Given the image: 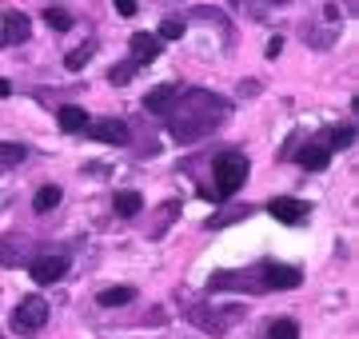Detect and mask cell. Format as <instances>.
I'll return each mask as SVG.
<instances>
[{"label": "cell", "instance_id": "d4e9b609", "mask_svg": "<svg viewBox=\"0 0 359 339\" xmlns=\"http://www.w3.org/2000/svg\"><path fill=\"white\" fill-rule=\"evenodd\" d=\"M0 96H13V84L8 80H0Z\"/></svg>", "mask_w": 359, "mask_h": 339}, {"label": "cell", "instance_id": "e0dca14e", "mask_svg": "<svg viewBox=\"0 0 359 339\" xmlns=\"http://www.w3.org/2000/svg\"><path fill=\"white\" fill-rule=\"evenodd\" d=\"M136 72H140V64H136V60H120V64H116L112 72H108V80H112L116 88H124V84H128V80L136 76Z\"/></svg>", "mask_w": 359, "mask_h": 339}, {"label": "cell", "instance_id": "cb8c5ba5", "mask_svg": "<svg viewBox=\"0 0 359 339\" xmlns=\"http://www.w3.org/2000/svg\"><path fill=\"white\" fill-rule=\"evenodd\" d=\"M280 48H283V36H271V44H268V56H280Z\"/></svg>", "mask_w": 359, "mask_h": 339}, {"label": "cell", "instance_id": "3957f363", "mask_svg": "<svg viewBox=\"0 0 359 339\" xmlns=\"http://www.w3.org/2000/svg\"><path fill=\"white\" fill-rule=\"evenodd\" d=\"M44 324H48V303L40 300V296H28V300L16 303V312H13V331L16 335H36Z\"/></svg>", "mask_w": 359, "mask_h": 339}, {"label": "cell", "instance_id": "30bf717a", "mask_svg": "<svg viewBox=\"0 0 359 339\" xmlns=\"http://www.w3.org/2000/svg\"><path fill=\"white\" fill-rule=\"evenodd\" d=\"M156 53H160V36H152V32H136L132 36V60L136 64H152Z\"/></svg>", "mask_w": 359, "mask_h": 339}, {"label": "cell", "instance_id": "277c9868", "mask_svg": "<svg viewBox=\"0 0 359 339\" xmlns=\"http://www.w3.org/2000/svg\"><path fill=\"white\" fill-rule=\"evenodd\" d=\"M304 284V272L299 268H287V263H264V287L268 291H287V287Z\"/></svg>", "mask_w": 359, "mask_h": 339}, {"label": "cell", "instance_id": "d6986e66", "mask_svg": "<svg viewBox=\"0 0 359 339\" xmlns=\"http://www.w3.org/2000/svg\"><path fill=\"white\" fill-rule=\"evenodd\" d=\"M268 335L271 339H299V324H295V319H276Z\"/></svg>", "mask_w": 359, "mask_h": 339}, {"label": "cell", "instance_id": "2e32d148", "mask_svg": "<svg viewBox=\"0 0 359 339\" xmlns=\"http://www.w3.org/2000/svg\"><path fill=\"white\" fill-rule=\"evenodd\" d=\"M96 48H100L96 40H84L80 48H72V53H68V60H65V64H68V68H84V64L92 60V53H96Z\"/></svg>", "mask_w": 359, "mask_h": 339}, {"label": "cell", "instance_id": "603a6c76", "mask_svg": "<svg viewBox=\"0 0 359 339\" xmlns=\"http://www.w3.org/2000/svg\"><path fill=\"white\" fill-rule=\"evenodd\" d=\"M112 4H116V13H120V16H132L136 8H140L136 0H112Z\"/></svg>", "mask_w": 359, "mask_h": 339}, {"label": "cell", "instance_id": "8992f818", "mask_svg": "<svg viewBox=\"0 0 359 339\" xmlns=\"http://www.w3.org/2000/svg\"><path fill=\"white\" fill-rule=\"evenodd\" d=\"M295 164L308 168V172H323L332 164V148H327V144H304V148L295 152Z\"/></svg>", "mask_w": 359, "mask_h": 339}, {"label": "cell", "instance_id": "5bb4252c", "mask_svg": "<svg viewBox=\"0 0 359 339\" xmlns=\"http://www.w3.org/2000/svg\"><path fill=\"white\" fill-rule=\"evenodd\" d=\"M112 208H116V216H136V212L144 208V200L136 196V192H116Z\"/></svg>", "mask_w": 359, "mask_h": 339}, {"label": "cell", "instance_id": "9a60e30c", "mask_svg": "<svg viewBox=\"0 0 359 339\" xmlns=\"http://www.w3.org/2000/svg\"><path fill=\"white\" fill-rule=\"evenodd\" d=\"M60 196H65V192H60L56 184H48V188H40L36 196H32V208H36V212H52L56 204H60Z\"/></svg>", "mask_w": 359, "mask_h": 339}, {"label": "cell", "instance_id": "44dd1931", "mask_svg": "<svg viewBox=\"0 0 359 339\" xmlns=\"http://www.w3.org/2000/svg\"><path fill=\"white\" fill-rule=\"evenodd\" d=\"M160 40H180L184 36V20L180 16H168V20H160V32H156Z\"/></svg>", "mask_w": 359, "mask_h": 339}, {"label": "cell", "instance_id": "7402d4cb", "mask_svg": "<svg viewBox=\"0 0 359 339\" xmlns=\"http://www.w3.org/2000/svg\"><path fill=\"white\" fill-rule=\"evenodd\" d=\"M351 140H355V128L339 124V128H332V136H327V148H347Z\"/></svg>", "mask_w": 359, "mask_h": 339}, {"label": "cell", "instance_id": "ffe728a7", "mask_svg": "<svg viewBox=\"0 0 359 339\" xmlns=\"http://www.w3.org/2000/svg\"><path fill=\"white\" fill-rule=\"evenodd\" d=\"M44 25L56 28V32H68V28H72V16H68L65 8H48V13H44Z\"/></svg>", "mask_w": 359, "mask_h": 339}, {"label": "cell", "instance_id": "6da1fadb", "mask_svg": "<svg viewBox=\"0 0 359 339\" xmlns=\"http://www.w3.org/2000/svg\"><path fill=\"white\" fill-rule=\"evenodd\" d=\"M168 116H172V132H176L180 144H192L200 136L219 128V120L228 116V100H219L212 92H188L180 104L168 108Z\"/></svg>", "mask_w": 359, "mask_h": 339}, {"label": "cell", "instance_id": "9c48e42d", "mask_svg": "<svg viewBox=\"0 0 359 339\" xmlns=\"http://www.w3.org/2000/svg\"><path fill=\"white\" fill-rule=\"evenodd\" d=\"M28 36H32V20H28L25 13L8 8V13H4V40H8V44H25Z\"/></svg>", "mask_w": 359, "mask_h": 339}, {"label": "cell", "instance_id": "ac0fdd59", "mask_svg": "<svg viewBox=\"0 0 359 339\" xmlns=\"http://www.w3.org/2000/svg\"><path fill=\"white\" fill-rule=\"evenodd\" d=\"M28 152H25V144H0V164L4 168H13V164H20Z\"/></svg>", "mask_w": 359, "mask_h": 339}, {"label": "cell", "instance_id": "7c38bea8", "mask_svg": "<svg viewBox=\"0 0 359 339\" xmlns=\"http://www.w3.org/2000/svg\"><path fill=\"white\" fill-rule=\"evenodd\" d=\"M60 128H65V132H84V128H88V112L76 108V104L60 108Z\"/></svg>", "mask_w": 359, "mask_h": 339}, {"label": "cell", "instance_id": "ba28073f", "mask_svg": "<svg viewBox=\"0 0 359 339\" xmlns=\"http://www.w3.org/2000/svg\"><path fill=\"white\" fill-rule=\"evenodd\" d=\"M176 96H180L176 84H160V88H152L144 96V108H148L152 116H168V108L176 104Z\"/></svg>", "mask_w": 359, "mask_h": 339}, {"label": "cell", "instance_id": "8fae6325", "mask_svg": "<svg viewBox=\"0 0 359 339\" xmlns=\"http://www.w3.org/2000/svg\"><path fill=\"white\" fill-rule=\"evenodd\" d=\"M268 212H271L280 223H299L304 216H308V204H304V200H271Z\"/></svg>", "mask_w": 359, "mask_h": 339}, {"label": "cell", "instance_id": "4fadbf2b", "mask_svg": "<svg viewBox=\"0 0 359 339\" xmlns=\"http://www.w3.org/2000/svg\"><path fill=\"white\" fill-rule=\"evenodd\" d=\"M136 300V287H108V291H100V307H124V303Z\"/></svg>", "mask_w": 359, "mask_h": 339}, {"label": "cell", "instance_id": "5b68a950", "mask_svg": "<svg viewBox=\"0 0 359 339\" xmlns=\"http://www.w3.org/2000/svg\"><path fill=\"white\" fill-rule=\"evenodd\" d=\"M28 272H32V279H36V284H56V279H65V272H68V260L65 256H40V260H32V268H28Z\"/></svg>", "mask_w": 359, "mask_h": 339}, {"label": "cell", "instance_id": "7a4b0ae2", "mask_svg": "<svg viewBox=\"0 0 359 339\" xmlns=\"http://www.w3.org/2000/svg\"><path fill=\"white\" fill-rule=\"evenodd\" d=\"M212 172H216L219 196H236V192L244 188V180H248V160H244V152H219L216 164H212Z\"/></svg>", "mask_w": 359, "mask_h": 339}, {"label": "cell", "instance_id": "52a82bcc", "mask_svg": "<svg viewBox=\"0 0 359 339\" xmlns=\"http://www.w3.org/2000/svg\"><path fill=\"white\" fill-rule=\"evenodd\" d=\"M88 136L104 144H128V124L124 120H96V124H88Z\"/></svg>", "mask_w": 359, "mask_h": 339}]
</instances>
